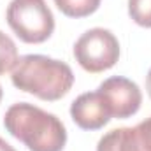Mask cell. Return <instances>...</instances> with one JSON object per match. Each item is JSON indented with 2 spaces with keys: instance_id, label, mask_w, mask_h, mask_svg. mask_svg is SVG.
<instances>
[{
  "instance_id": "5b68a950",
  "label": "cell",
  "mask_w": 151,
  "mask_h": 151,
  "mask_svg": "<svg viewBox=\"0 0 151 151\" xmlns=\"http://www.w3.org/2000/svg\"><path fill=\"white\" fill-rule=\"evenodd\" d=\"M97 91L104 97L111 116L118 119L134 116L142 104V93L139 86L132 79L121 76H113L106 79L104 83H100Z\"/></svg>"
},
{
  "instance_id": "30bf717a",
  "label": "cell",
  "mask_w": 151,
  "mask_h": 151,
  "mask_svg": "<svg viewBox=\"0 0 151 151\" xmlns=\"http://www.w3.org/2000/svg\"><path fill=\"white\" fill-rule=\"evenodd\" d=\"M130 18L144 28H151V0H128Z\"/></svg>"
},
{
  "instance_id": "ba28073f",
  "label": "cell",
  "mask_w": 151,
  "mask_h": 151,
  "mask_svg": "<svg viewBox=\"0 0 151 151\" xmlns=\"http://www.w3.org/2000/svg\"><path fill=\"white\" fill-rule=\"evenodd\" d=\"M55 5L69 18H84L99 9L100 0H55Z\"/></svg>"
},
{
  "instance_id": "7a4b0ae2",
  "label": "cell",
  "mask_w": 151,
  "mask_h": 151,
  "mask_svg": "<svg viewBox=\"0 0 151 151\" xmlns=\"http://www.w3.org/2000/svg\"><path fill=\"white\" fill-rule=\"evenodd\" d=\"M11 81L18 90L53 102L70 91L74 72L65 62L44 55H25L18 58L11 72Z\"/></svg>"
},
{
  "instance_id": "8992f818",
  "label": "cell",
  "mask_w": 151,
  "mask_h": 151,
  "mask_svg": "<svg viewBox=\"0 0 151 151\" xmlns=\"http://www.w3.org/2000/svg\"><path fill=\"white\" fill-rule=\"evenodd\" d=\"M97 151H151V116L135 127H121L100 137Z\"/></svg>"
},
{
  "instance_id": "52a82bcc",
  "label": "cell",
  "mask_w": 151,
  "mask_h": 151,
  "mask_svg": "<svg viewBox=\"0 0 151 151\" xmlns=\"http://www.w3.org/2000/svg\"><path fill=\"white\" fill-rule=\"evenodd\" d=\"M70 116L83 130H99L113 118L104 97L99 91L81 93L70 106Z\"/></svg>"
},
{
  "instance_id": "8fae6325",
  "label": "cell",
  "mask_w": 151,
  "mask_h": 151,
  "mask_svg": "<svg viewBox=\"0 0 151 151\" xmlns=\"http://www.w3.org/2000/svg\"><path fill=\"white\" fill-rule=\"evenodd\" d=\"M0 151H16V150H14L9 142H5V141L0 137Z\"/></svg>"
},
{
  "instance_id": "4fadbf2b",
  "label": "cell",
  "mask_w": 151,
  "mask_h": 151,
  "mask_svg": "<svg viewBox=\"0 0 151 151\" xmlns=\"http://www.w3.org/2000/svg\"><path fill=\"white\" fill-rule=\"evenodd\" d=\"M0 100H2V86H0Z\"/></svg>"
},
{
  "instance_id": "277c9868",
  "label": "cell",
  "mask_w": 151,
  "mask_h": 151,
  "mask_svg": "<svg viewBox=\"0 0 151 151\" xmlns=\"http://www.w3.org/2000/svg\"><path fill=\"white\" fill-rule=\"evenodd\" d=\"M74 58L86 72L109 70L119 60V42L107 28H90L76 40Z\"/></svg>"
},
{
  "instance_id": "3957f363",
  "label": "cell",
  "mask_w": 151,
  "mask_h": 151,
  "mask_svg": "<svg viewBox=\"0 0 151 151\" xmlns=\"http://www.w3.org/2000/svg\"><path fill=\"white\" fill-rule=\"evenodd\" d=\"M5 19L19 40L27 44H40L55 30V16L46 0H11Z\"/></svg>"
},
{
  "instance_id": "7c38bea8",
  "label": "cell",
  "mask_w": 151,
  "mask_h": 151,
  "mask_svg": "<svg viewBox=\"0 0 151 151\" xmlns=\"http://www.w3.org/2000/svg\"><path fill=\"white\" fill-rule=\"evenodd\" d=\"M146 90H148V95H150V99H151V69H150V72H148V76H146Z\"/></svg>"
},
{
  "instance_id": "9c48e42d",
  "label": "cell",
  "mask_w": 151,
  "mask_h": 151,
  "mask_svg": "<svg viewBox=\"0 0 151 151\" xmlns=\"http://www.w3.org/2000/svg\"><path fill=\"white\" fill-rule=\"evenodd\" d=\"M18 47L14 40L0 30V76L12 70L18 63Z\"/></svg>"
},
{
  "instance_id": "6da1fadb",
  "label": "cell",
  "mask_w": 151,
  "mask_h": 151,
  "mask_svg": "<svg viewBox=\"0 0 151 151\" xmlns=\"http://www.w3.org/2000/svg\"><path fill=\"white\" fill-rule=\"evenodd\" d=\"M5 130L30 151H62L67 144L65 125L34 104H12L4 116Z\"/></svg>"
}]
</instances>
